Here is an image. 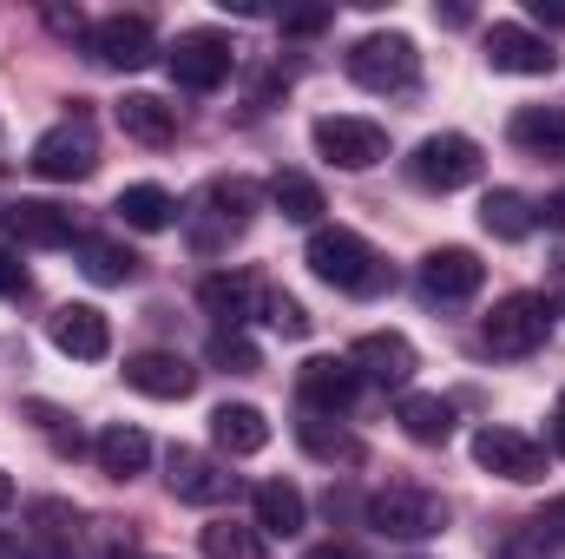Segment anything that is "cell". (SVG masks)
Masks as SVG:
<instances>
[{
  "instance_id": "obj_41",
  "label": "cell",
  "mask_w": 565,
  "mask_h": 559,
  "mask_svg": "<svg viewBox=\"0 0 565 559\" xmlns=\"http://www.w3.org/2000/svg\"><path fill=\"white\" fill-rule=\"evenodd\" d=\"M533 20H546V27H565V0H533Z\"/></svg>"
},
{
  "instance_id": "obj_38",
  "label": "cell",
  "mask_w": 565,
  "mask_h": 559,
  "mask_svg": "<svg viewBox=\"0 0 565 559\" xmlns=\"http://www.w3.org/2000/svg\"><path fill=\"white\" fill-rule=\"evenodd\" d=\"M20 559H79V553H73L66 540H33V534H26V547H20Z\"/></svg>"
},
{
  "instance_id": "obj_32",
  "label": "cell",
  "mask_w": 565,
  "mask_h": 559,
  "mask_svg": "<svg viewBox=\"0 0 565 559\" xmlns=\"http://www.w3.org/2000/svg\"><path fill=\"white\" fill-rule=\"evenodd\" d=\"M204 559H264L257 520H250V527H244V520H211V527H204Z\"/></svg>"
},
{
  "instance_id": "obj_26",
  "label": "cell",
  "mask_w": 565,
  "mask_h": 559,
  "mask_svg": "<svg viewBox=\"0 0 565 559\" xmlns=\"http://www.w3.org/2000/svg\"><path fill=\"white\" fill-rule=\"evenodd\" d=\"M93 454H99V474H106V481H132V474L151 467V434L119 421V428H106V434L93 441Z\"/></svg>"
},
{
  "instance_id": "obj_12",
  "label": "cell",
  "mask_w": 565,
  "mask_h": 559,
  "mask_svg": "<svg viewBox=\"0 0 565 559\" xmlns=\"http://www.w3.org/2000/svg\"><path fill=\"white\" fill-rule=\"evenodd\" d=\"M473 461L487 467V474H500V481H546V447L533 441V434H520V428H480L473 434Z\"/></svg>"
},
{
  "instance_id": "obj_27",
  "label": "cell",
  "mask_w": 565,
  "mask_h": 559,
  "mask_svg": "<svg viewBox=\"0 0 565 559\" xmlns=\"http://www.w3.org/2000/svg\"><path fill=\"white\" fill-rule=\"evenodd\" d=\"M480 224H487V238L520 244V238H533V198L500 184V191H487V198H480Z\"/></svg>"
},
{
  "instance_id": "obj_5",
  "label": "cell",
  "mask_w": 565,
  "mask_h": 559,
  "mask_svg": "<svg viewBox=\"0 0 565 559\" xmlns=\"http://www.w3.org/2000/svg\"><path fill=\"white\" fill-rule=\"evenodd\" d=\"M73 106H79V99H73ZM26 165H33L46 184H79V178H93V165H99V133H93L86 106H79L73 119H60L53 133H40Z\"/></svg>"
},
{
  "instance_id": "obj_40",
  "label": "cell",
  "mask_w": 565,
  "mask_h": 559,
  "mask_svg": "<svg viewBox=\"0 0 565 559\" xmlns=\"http://www.w3.org/2000/svg\"><path fill=\"white\" fill-rule=\"evenodd\" d=\"M533 527H546L553 540H565V494H559V500H546V514H540Z\"/></svg>"
},
{
  "instance_id": "obj_3",
  "label": "cell",
  "mask_w": 565,
  "mask_h": 559,
  "mask_svg": "<svg viewBox=\"0 0 565 559\" xmlns=\"http://www.w3.org/2000/svg\"><path fill=\"white\" fill-rule=\"evenodd\" d=\"M362 520H369L382 540H434V534L447 527V500L427 494V487L395 481V487H375V494H369Z\"/></svg>"
},
{
  "instance_id": "obj_33",
  "label": "cell",
  "mask_w": 565,
  "mask_h": 559,
  "mask_svg": "<svg viewBox=\"0 0 565 559\" xmlns=\"http://www.w3.org/2000/svg\"><path fill=\"white\" fill-rule=\"evenodd\" d=\"M211 369H224V376H257V369H264V349H257L244 329H217V336H211Z\"/></svg>"
},
{
  "instance_id": "obj_6",
  "label": "cell",
  "mask_w": 565,
  "mask_h": 559,
  "mask_svg": "<svg viewBox=\"0 0 565 559\" xmlns=\"http://www.w3.org/2000/svg\"><path fill=\"white\" fill-rule=\"evenodd\" d=\"M546 336H553V303L546 296H526V289L520 296H500L493 316L480 323V349L487 356H507V362L513 356H533Z\"/></svg>"
},
{
  "instance_id": "obj_8",
  "label": "cell",
  "mask_w": 565,
  "mask_h": 559,
  "mask_svg": "<svg viewBox=\"0 0 565 559\" xmlns=\"http://www.w3.org/2000/svg\"><path fill=\"white\" fill-rule=\"evenodd\" d=\"M408 178L434 191V198H447V191H467L473 178H480V145L467 139V133H434L408 151Z\"/></svg>"
},
{
  "instance_id": "obj_45",
  "label": "cell",
  "mask_w": 565,
  "mask_h": 559,
  "mask_svg": "<svg viewBox=\"0 0 565 559\" xmlns=\"http://www.w3.org/2000/svg\"><path fill=\"white\" fill-rule=\"evenodd\" d=\"M309 559H362L355 547H322V553H309Z\"/></svg>"
},
{
  "instance_id": "obj_25",
  "label": "cell",
  "mask_w": 565,
  "mask_h": 559,
  "mask_svg": "<svg viewBox=\"0 0 565 559\" xmlns=\"http://www.w3.org/2000/svg\"><path fill=\"white\" fill-rule=\"evenodd\" d=\"M513 145H520L526 158L565 165V113L559 106H520V113H513Z\"/></svg>"
},
{
  "instance_id": "obj_1",
  "label": "cell",
  "mask_w": 565,
  "mask_h": 559,
  "mask_svg": "<svg viewBox=\"0 0 565 559\" xmlns=\"http://www.w3.org/2000/svg\"><path fill=\"white\" fill-rule=\"evenodd\" d=\"M329 289H349V296H382L395 271L382 264V251L362 238V231H342V224H316L309 231V257H302Z\"/></svg>"
},
{
  "instance_id": "obj_34",
  "label": "cell",
  "mask_w": 565,
  "mask_h": 559,
  "mask_svg": "<svg viewBox=\"0 0 565 559\" xmlns=\"http://www.w3.org/2000/svg\"><path fill=\"white\" fill-rule=\"evenodd\" d=\"M26 415H33V428L53 441V454H66V461H79V454H86V434L73 428V415H60L53 402H26Z\"/></svg>"
},
{
  "instance_id": "obj_2",
  "label": "cell",
  "mask_w": 565,
  "mask_h": 559,
  "mask_svg": "<svg viewBox=\"0 0 565 559\" xmlns=\"http://www.w3.org/2000/svg\"><path fill=\"white\" fill-rule=\"evenodd\" d=\"M191 244L211 257V251H224L231 238H244L250 231V218H257V184L250 178H211L198 198H191Z\"/></svg>"
},
{
  "instance_id": "obj_4",
  "label": "cell",
  "mask_w": 565,
  "mask_h": 559,
  "mask_svg": "<svg viewBox=\"0 0 565 559\" xmlns=\"http://www.w3.org/2000/svg\"><path fill=\"white\" fill-rule=\"evenodd\" d=\"M349 80L362 86V93H415L422 86V53H415V40L408 33H369V40H355V53H349Z\"/></svg>"
},
{
  "instance_id": "obj_24",
  "label": "cell",
  "mask_w": 565,
  "mask_h": 559,
  "mask_svg": "<svg viewBox=\"0 0 565 559\" xmlns=\"http://www.w3.org/2000/svg\"><path fill=\"white\" fill-rule=\"evenodd\" d=\"M296 441H302V454H309V461H322V467H355V461L369 454V447H362V441H355L335 415H302V421H296Z\"/></svg>"
},
{
  "instance_id": "obj_35",
  "label": "cell",
  "mask_w": 565,
  "mask_h": 559,
  "mask_svg": "<svg viewBox=\"0 0 565 559\" xmlns=\"http://www.w3.org/2000/svg\"><path fill=\"white\" fill-rule=\"evenodd\" d=\"M26 520H33V540H66V547L79 540V514L66 500H33Z\"/></svg>"
},
{
  "instance_id": "obj_21",
  "label": "cell",
  "mask_w": 565,
  "mask_h": 559,
  "mask_svg": "<svg viewBox=\"0 0 565 559\" xmlns=\"http://www.w3.org/2000/svg\"><path fill=\"white\" fill-rule=\"evenodd\" d=\"M250 514H257V534H264V540H296V534L309 527V500H302V487H289V481H264V487L250 494Z\"/></svg>"
},
{
  "instance_id": "obj_16",
  "label": "cell",
  "mask_w": 565,
  "mask_h": 559,
  "mask_svg": "<svg viewBox=\"0 0 565 559\" xmlns=\"http://www.w3.org/2000/svg\"><path fill=\"white\" fill-rule=\"evenodd\" d=\"M46 336H53V349L73 356V362H106V349H113V323H106V309H93V303H60V309L46 316Z\"/></svg>"
},
{
  "instance_id": "obj_10",
  "label": "cell",
  "mask_w": 565,
  "mask_h": 559,
  "mask_svg": "<svg viewBox=\"0 0 565 559\" xmlns=\"http://www.w3.org/2000/svg\"><path fill=\"white\" fill-rule=\"evenodd\" d=\"M309 139H316V151H322L329 165H342V171H369V165L388 158V133H382L375 119H355V113H329V119H316Z\"/></svg>"
},
{
  "instance_id": "obj_30",
  "label": "cell",
  "mask_w": 565,
  "mask_h": 559,
  "mask_svg": "<svg viewBox=\"0 0 565 559\" xmlns=\"http://www.w3.org/2000/svg\"><path fill=\"white\" fill-rule=\"evenodd\" d=\"M113 211H119L132 231H171V218H178V198H171L164 184H126Z\"/></svg>"
},
{
  "instance_id": "obj_13",
  "label": "cell",
  "mask_w": 565,
  "mask_h": 559,
  "mask_svg": "<svg viewBox=\"0 0 565 559\" xmlns=\"http://www.w3.org/2000/svg\"><path fill=\"white\" fill-rule=\"evenodd\" d=\"M164 481H171V494L184 500V507H224L231 494H237V474L224 467V461H211V454H198V447H171L164 454Z\"/></svg>"
},
{
  "instance_id": "obj_17",
  "label": "cell",
  "mask_w": 565,
  "mask_h": 559,
  "mask_svg": "<svg viewBox=\"0 0 565 559\" xmlns=\"http://www.w3.org/2000/svg\"><path fill=\"white\" fill-rule=\"evenodd\" d=\"M349 362H355L362 382H382V389H402V382L422 369V356H415V342H408L402 329H369V336H355Z\"/></svg>"
},
{
  "instance_id": "obj_15",
  "label": "cell",
  "mask_w": 565,
  "mask_h": 559,
  "mask_svg": "<svg viewBox=\"0 0 565 559\" xmlns=\"http://www.w3.org/2000/svg\"><path fill=\"white\" fill-rule=\"evenodd\" d=\"M0 231H7L13 244H26V251H66V244L79 238V231H73V211L53 204V198H20V204H7Z\"/></svg>"
},
{
  "instance_id": "obj_42",
  "label": "cell",
  "mask_w": 565,
  "mask_h": 559,
  "mask_svg": "<svg viewBox=\"0 0 565 559\" xmlns=\"http://www.w3.org/2000/svg\"><path fill=\"white\" fill-rule=\"evenodd\" d=\"M434 13H440L447 27H467V20H473V7H460V0H454V7H434Z\"/></svg>"
},
{
  "instance_id": "obj_37",
  "label": "cell",
  "mask_w": 565,
  "mask_h": 559,
  "mask_svg": "<svg viewBox=\"0 0 565 559\" xmlns=\"http://www.w3.org/2000/svg\"><path fill=\"white\" fill-rule=\"evenodd\" d=\"M329 20H335L329 7H309V13H282V33H322Z\"/></svg>"
},
{
  "instance_id": "obj_29",
  "label": "cell",
  "mask_w": 565,
  "mask_h": 559,
  "mask_svg": "<svg viewBox=\"0 0 565 559\" xmlns=\"http://www.w3.org/2000/svg\"><path fill=\"white\" fill-rule=\"evenodd\" d=\"M270 204H277L289 224H309V231H316L322 211H329V204H322V184H316L309 171H277V178H270Z\"/></svg>"
},
{
  "instance_id": "obj_22",
  "label": "cell",
  "mask_w": 565,
  "mask_h": 559,
  "mask_svg": "<svg viewBox=\"0 0 565 559\" xmlns=\"http://www.w3.org/2000/svg\"><path fill=\"white\" fill-rule=\"evenodd\" d=\"M211 441H217V454L244 461V454H264L270 447V421H264V409H250V402H224V409H211Z\"/></svg>"
},
{
  "instance_id": "obj_7",
  "label": "cell",
  "mask_w": 565,
  "mask_h": 559,
  "mask_svg": "<svg viewBox=\"0 0 565 559\" xmlns=\"http://www.w3.org/2000/svg\"><path fill=\"white\" fill-rule=\"evenodd\" d=\"M164 66H171V80H178L184 93H217V86L237 73V46H231V33H217V27H191V33H178V46L164 53Z\"/></svg>"
},
{
  "instance_id": "obj_44",
  "label": "cell",
  "mask_w": 565,
  "mask_h": 559,
  "mask_svg": "<svg viewBox=\"0 0 565 559\" xmlns=\"http://www.w3.org/2000/svg\"><path fill=\"white\" fill-rule=\"evenodd\" d=\"M546 224H559V231H565V191L553 198V204H546Z\"/></svg>"
},
{
  "instance_id": "obj_19",
  "label": "cell",
  "mask_w": 565,
  "mask_h": 559,
  "mask_svg": "<svg viewBox=\"0 0 565 559\" xmlns=\"http://www.w3.org/2000/svg\"><path fill=\"white\" fill-rule=\"evenodd\" d=\"M126 389H139L151 402H184L198 389V369L178 349H139V356H126Z\"/></svg>"
},
{
  "instance_id": "obj_14",
  "label": "cell",
  "mask_w": 565,
  "mask_h": 559,
  "mask_svg": "<svg viewBox=\"0 0 565 559\" xmlns=\"http://www.w3.org/2000/svg\"><path fill=\"white\" fill-rule=\"evenodd\" d=\"M487 66L493 73H520V80H546V73H559V53L533 27L500 20V27H487Z\"/></svg>"
},
{
  "instance_id": "obj_20",
  "label": "cell",
  "mask_w": 565,
  "mask_h": 559,
  "mask_svg": "<svg viewBox=\"0 0 565 559\" xmlns=\"http://www.w3.org/2000/svg\"><path fill=\"white\" fill-rule=\"evenodd\" d=\"M198 303L217 316V329H244L264 309V283L250 277V271H211V277L198 283Z\"/></svg>"
},
{
  "instance_id": "obj_23",
  "label": "cell",
  "mask_w": 565,
  "mask_h": 559,
  "mask_svg": "<svg viewBox=\"0 0 565 559\" xmlns=\"http://www.w3.org/2000/svg\"><path fill=\"white\" fill-rule=\"evenodd\" d=\"M113 119H119V133L139 145H171L178 139V106H164L158 93H126L119 106H113Z\"/></svg>"
},
{
  "instance_id": "obj_39",
  "label": "cell",
  "mask_w": 565,
  "mask_h": 559,
  "mask_svg": "<svg viewBox=\"0 0 565 559\" xmlns=\"http://www.w3.org/2000/svg\"><path fill=\"white\" fill-rule=\"evenodd\" d=\"M26 289H33V277H26L13 257H0V296H26Z\"/></svg>"
},
{
  "instance_id": "obj_18",
  "label": "cell",
  "mask_w": 565,
  "mask_h": 559,
  "mask_svg": "<svg viewBox=\"0 0 565 559\" xmlns=\"http://www.w3.org/2000/svg\"><path fill=\"white\" fill-rule=\"evenodd\" d=\"M480 283H487V264H480L467 244H440V251L422 257V296L427 303H467Z\"/></svg>"
},
{
  "instance_id": "obj_36",
  "label": "cell",
  "mask_w": 565,
  "mask_h": 559,
  "mask_svg": "<svg viewBox=\"0 0 565 559\" xmlns=\"http://www.w3.org/2000/svg\"><path fill=\"white\" fill-rule=\"evenodd\" d=\"M264 316H270L277 336H309V309H302L289 289H264Z\"/></svg>"
},
{
  "instance_id": "obj_28",
  "label": "cell",
  "mask_w": 565,
  "mask_h": 559,
  "mask_svg": "<svg viewBox=\"0 0 565 559\" xmlns=\"http://www.w3.org/2000/svg\"><path fill=\"white\" fill-rule=\"evenodd\" d=\"M395 421H402V434H408L415 447H440V441L454 434V402H440V395H402Z\"/></svg>"
},
{
  "instance_id": "obj_11",
  "label": "cell",
  "mask_w": 565,
  "mask_h": 559,
  "mask_svg": "<svg viewBox=\"0 0 565 559\" xmlns=\"http://www.w3.org/2000/svg\"><path fill=\"white\" fill-rule=\"evenodd\" d=\"M296 395H302V415H349L362 402V376L349 356H309L296 369Z\"/></svg>"
},
{
  "instance_id": "obj_46",
  "label": "cell",
  "mask_w": 565,
  "mask_h": 559,
  "mask_svg": "<svg viewBox=\"0 0 565 559\" xmlns=\"http://www.w3.org/2000/svg\"><path fill=\"white\" fill-rule=\"evenodd\" d=\"M13 507V474H0V514Z\"/></svg>"
},
{
  "instance_id": "obj_31",
  "label": "cell",
  "mask_w": 565,
  "mask_h": 559,
  "mask_svg": "<svg viewBox=\"0 0 565 559\" xmlns=\"http://www.w3.org/2000/svg\"><path fill=\"white\" fill-rule=\"evenodd\" d=\"M139 251H126L119 238H79V271L93 283H132L139 277Z\"/></svg>"
},
{
  "instance_id": "obj_9",
  "label": "cell",
  "mask_w": 565,
  "mask_h": 559,
  "mask_svg": "<svg viewBox=\"0 0 565 559\" xmlns=\"http://www.w3.org/2000/svg\"><path fill=\"white\" fill-rule=\"evenodd\" d=\"M86 53L113 73H139V66L158 60V33H151L145 13H106V20L86 27Z\"/></svg>"
},
{
  "instance_id": "obj_43",
  "label": "cell",
  "mask_w": 565,
  "mask_h": 559,
  "mask_svg": "<svg viewBox=\"0 0 565 559\" xmlns=\"http://www.w3.org/2000/svg\"><path fill=\"white\" fill-rule=\"evenodd\" d=\"M553 447L565 454V395H559V409H553Z\"/></svg>"
}]
</instances>
